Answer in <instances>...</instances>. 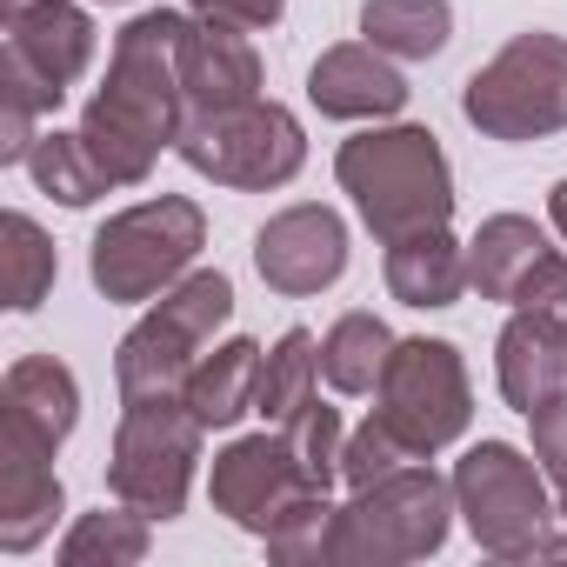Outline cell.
I'll return each instance as SVG.
<instances>
[{
	"label": "cell",
	"instance_id": "cell-1",
	"mask_svg": "<svg viewBox=\"0 0 567 567\" xmlns=\"http://www.w3.org/2000/svg\"><path fill=\"white\" fill-rule=\"evenodd\" d=\"M187 34H194V21L174 14V8L134 14L114 34L107 81L81 107V141L107 167L114 187H141L154 174V161L187 127V87H181V48H187Z\"/></svg>",
	"mask_w": 567,
	"mask_h": 567
},
{
	"label": "cell",
	"instance_id": "cell-2",
	"mask_svg": "<svg viewBox=\"0 0 567 567\" xmlns=\"http://www.w3.org/2000/svg\"><path fill=\"white\" fill-rule=\"evenodd\" d=\"M334 181L381 247L454 220V167H447L434 127H414V121L361 127L354 141H341Z\"/></svg>",
	"mask_w": 567,
	"mask_h": 567
},
{
	"label": "cell",
	"instance_id": "cell-3",
	"mask_svg": "<svg viewBox=\"0 0 567 567\" xmlns=\"http://www.w3.org/2000/svg\"><path fill=\"white\" fill-rule=\"evenodd\" d=\"M234 321V280L220 267H194L181 274L161 301H147V315L121 334L114 348V388L121 408L134 401H181L194 361L214 348V334Z\"/></svg>",
	"mask_w": 567,
	"mask_h": 567
},
{
	"label": "cell",
	"instance_id": "cell-4",
	"mask_svg": "<svg viewBox=\"0 0 567 567\" xmlns=\"http://www.w3.org/2000/svg\"><path fill=\"white\" fill-rule=\"evenodd\" d=\"M207 247V214L187 194H154L121 214H107L87 240V280L114 308H147L161 301L181 274H194Z\"/></svg>",
	"mask_w": 567,
	"mask_h": 567
},
{
	"label": "cell",
	"instance_id": "cell-5",
	"mask_svg": "<svg viewBox=\"0 0 567 567\" xmlns=\"http://www.w3.org/2000/svg\"><path fill=\"white\" fill-rule=\"evenodd\" d=\"M454 481L427 461H408L381 474L374 487H354V501L334 520V567H414L434 560L454 534Z\"/></svg>",
	"mask_w": 567,
	"mask_h": 567
},
{
	"label": "cell",
	"instance_id": "cell-6",
	"mask_svg": "<svg viewBox=\"0 0 567 567\" xmlns=\"http://www.w3.org/2000/svg\"><path fill=\"white\" fill-rule=\"evenodd\" d=\"M174 154L214 187L274 194L308 167V127L280 101H247V107H220V114H187Z\"/></svg>",
	"mask_w": 567,
	"mask_h": 567
},
{
	"label": "cell",
	"instance_id": "cell-7",
	"mask_svg": "<svg viewBox=\"0 0 567 567\" xmlns=\"http://www.w3.org/2000/svg\"><path fill=\"white\" fill-rule=\"evenodd\" d=\"M447 481H454V507H461L474 547L494 560H534L547 527L560 520V507L547 501L540 461L520 454L514 441H474Z\"/></svg>",
	"mask_w": 567,
	"mask_h": 567
},
{
	"label": "cell",
	"instance_id": "cell-8",
	"mask_svg": "<svg viewBox=\"0 0 567 567\" xmlns=\"http://www.w3.org/2000/svg\"><path fill=\"white\" fill-rule=\"evenodd\" d=\"M461 114L467 127H481L487 141H554L567 134V41L560 34H514L487 68L467 74L461 87Z\"/></svg>",
	"mask_w": 567,
	"mask_h": 567
},
{
	"label": "cell",
	"instance_id": "cell-9",
	"mask_svg": "<svg viewBox=\"0 0 567 567\" xmlns=\"http://www.w3.org/2000/svg\"><path fill=\"white\" fill-rule=\"evenodd\" d=\"M200 414L187 401H134L121 408L114 454H107V494L141 507L147 520H181L194 474H200Z\"/></svg>",
	"mask_w": 567,
	"mask_h": 567
},
{
	"label": "cell",
	"instance_id": "cell-10",
	"mask_svg": "<svg viewBox=\"0 0 567 567\" xmlns=\"http://www.w3.org/2000/svg\"><path fill=\"white\" fill-rule=\"evenodd\" d=\"M374 414L421 454L434 461L441 447H454L474 427V388H467V361L454 341H394L381 388H374Z\"/></svg>",
	"mask_w": 567,
	"mask_h": 567
},
{
	"label": "cell",
	"instance_id": "cell-11",
	"mask_svg": "<svg viewBox=\"0 0 567 567\" xmlns=\"http://www.w3.org/2000/svg\"><path fill=\"white\" fill-rule=\"evenodd\" d=\"M101 54V28L87 0H21L8 14V48H0V94L28 101L34 114H61L74 81H87Z\"/></svg>",
	"mask_w": 567,
	"mask_h": 567
},
{
	"label": "cell",
	"instance_id": "cell-12",
	"mask_svg": "<svg viewBox=\"0 0 567 567\" xmlns=\"http://www.w3.org/2000/svg\"><path fill=\"white\" fill-rule=\"evenodd\" d=\"M301 494H328V487H315L308 474H301V461H295V447H288V434H234L220 454H214V467H207V501H214V514H227L240 534H267L280 514H288Z\"/></svg>",
	"mask_w": 567,
	"mask_h": 567
},
{
	"label": "cell",
	"instance_id": "cell-13",
	"mask_svg": "<svg viewBox=\"0 0 567 567\" xmlns=\"http://www.w3.org/2000/svg\"><path fill=\"white\" fill-rule=\"evenodd\" d=\"M254 274L267 280L274 295H288V301L328 295L334 280L348 274V220L334 207H321V200L280 207L254 234Z\"/></svg>",
	"mask_w": 567,
	"mask_h": 567
},
{
	"label": "cell",
	"instance_id": "cell-14",
	"mask_svg": "<svg viewBox=\"0 0 567 567\" xmlns=\"http://www.w3.org/2000/svg\"><path fill=\"white\" fill-rule=\"evenodd\" d=\"M81 427V381L54 354H21L0 381V441H21L34 454H61Z\"/></svg>",
	"mask_w": 567,
	"mask_h": 567
},
{
	"label": "cell",
	"instance_id": "cell-15",
	"mask_svg": "<svg viewBox=\"0 0 567 567\" xmlns=\"http://www.w3.org/2000/svg\"><path fill=\"white\" fill-rule=\"evenodd\" d=\"M408 74L394 68V54L368 48V41H341L308 68V101L328 121H394L408 107Z\"/></svg>",
	"mask_w": 567,
	"mask_h": 567
},
{
	"label": "cell",
	"instance_id": "cell-16",
	"mask_svg": "<svg viewBox=\"0 0 567 567\" xmlns=\"http://www.w3.org/2000/svg\"><path fill=\"white\" fill-rule=\"evenodd\" d=\"M181 87H187V114H220V107L260 101L254 41L240 28H227V21H194V34L181 48Z\"/></svg>",
	"mask_w": 567,
	"mask_h": 567
},
{
	"label": "cell",
	"instance_id": "cell-17",
	"mask_svg": "<svg viewBox=\"0 0 567 567\" xmlns=\"http://www.w3.org/2000/svg\"><path fill=\"white\" fill-rule=\"evenodd\" d=\"M494 381L514 414H540L547 401H560L567 394V328L514 308V321L494 341Z\"/></svg>",
	"mask_w": 567,
	"mask_h": 567
},
{
	"label": "cell",
	"instance_id": "cell-18",
	"mask_svg": "<svg viewBox=\"0 0 567 567\" xmlns=\"http://www.w3.org/2000/svg\"><path fill=\"white\" fill-rule=\"evenodd\" d=\"M68 514V487L54 474V454H34L21 441H0V554H34Z\"/></svg>",
	"mask_w": 567,
	"mask_h": 567
},
{
	"label": "cell",
	"instance_id": "cell-19",
	"mask_svg": "<svg viewBox=\"0 0 567 567\" xmlns=\"http://www.w3.org/2000/svg\"><path fill=\"white\" fill-rule=\"evenodd\" d=\"M260 361H267V348L260 341H247V334H234V341H214L200 361H194V374H187V408L200 414V427L207 434H227V427H240L254 408H260Z\"/></svg>",
	"mask_w": 567,
	"mask_h": 567
},
{
	"label": "cell",
	"instance_id": "cell-20",
	"mask_svg": "<svg viewBox=\"0 0 567 567\" xmlns=\"http://www.w3.org/2000/svg\"><path fill=\"white\" fill-rule=\"evenodd\" d=\"M388 295L401 308H454L467 295V240L447 227L388 240Z\"/></svg>",
	"mask_w": 567,
	"mask_h": 567
},
{
	"label": "cell",
	"instance_id": "cell-21",
	"mask_svg": "<svg viewBox=\"0 0 567 567\" xmlns=\"http://www.w3.org/2000/svg\"><path fill=\"white\" fill-rule=\"evenodd\" d=\"M540 254H547V234H540L527 214H487V220L474 227V240H467V288H474L481 301L514 308L520 280L534 274Z\"/></svg>",
	"mask_w": 567,
	"mask_h": 567
},
{
	"label": "cell",
	"instance_id": "cell-22",
	"mask_svg": "<svg viewBox=\"0 0 567 567\" xmlns=\"http://www.w3.org/2000/svg\"><path fill=\"white\" fill-rule=\"evenodd\" d=\"M388 354H394V328L381 321V315H341L328 334H321V381L334 388V394H374L381 388V368H388Z\"/></svg>",
	"mask_w": 567,
	"mask_h": 567
},
{
	"label": "cell",
	"instance_id": "cell-23",
	"mask_svg": "<svg viewBox=\"0 0 567 567\" xmlns=\"http://www.w3.org/2000/svg\"><path fill=\"white\" fill-rule=\"evenodd\" d=\"M361 34H368V48H381L394 61H434L454 41V8L447 0H368Z\"/></svg>",
	"mask_w": 567,
	"mask_h": 567
},
{
	"label": "cell",
	"instance_id": "cell-24",
	"mask_svg": "<svg viewBox=\"0 0 567 567\" xmlns=\"http://www.w3.org/2000/svg\"><path fill=\"white\" fill-rule=\"evenodd\" d=\"M154 547V520L141 507H94L61 534V567H141Z\"/></svg>",
	"mask_w": 567,
	"mask_h": 567
},
{
	"label": "cell",
	"instance_id": "cell-25",
	"mask_svg": "<svg viewBox=\"0 0 567 567\" xmlns=\"http://www.w3.org/2000/svg\"><path fill=\"white\" fill-rule=\"evenodd\" d=\"M315 381H321V341L308 328H288L267 348V361H260V408L254 414L267 427H288L315 401Z\"/></svg>",
	"mask_w": 567,
	"mask_h": 567
},
{
	"label": "cell",
	"instance_id": "cell-26",
	"mask_svg": "<svg viewBox=\"0 0 567 567\" xmlns=\"http://www.w3.org/2000/svg\"><path fill=\"white\" fill-rule=\"evenodd\" d=\"M28 174H34V187H41L48 200H61V207H94V200L114 187V181H107V167L87 154L81 127H74V134L48 127V134L34 141V154H28Z\"/></svg>",
	"mask_w": 567,
	"mask_h": 567
},
{
	"label": "cell",
	"instance_id": "cell-27",
	"mask_svg": "<svg viewBox=\"0 0 567 567\" xmlns=\"http://www.w3.org/2000/svg\"><path fill=\"white\" fill-rule=\"evenodd\" d=\"M0 240H8V308L34 315L54 295V280H61V254H54L48 227L34 214H21V207L0 220Z\"/></svg>",
	"mask_w": 567,
	"mask_h": 567
},
{
	"label": "cell",
	"instance_id": "cell-28",
	"mask_svg": "<svg viewBox=\"0 0 567 567\" xmlns=\"http://www.w3.org/2000/svg\"><path fill=\"white\" fill-rule=\"evenodd\" d=\"M334 520H341V507L328 494H301L288 514L260 534V547L280 567H334Z\"/></svg>",
	"mask_w": 567,
	"mask_h": 567
},
{
	"label": "cell",
	"instance_id": "cell-29",
	"mask_svg": "<svg viewBox=\"0 0 567 567\" xmlns=\"http://www.w3.org/2000/svg\"><path fill=\"white\" fill-rule=\"evenodd\" d=\"M288 447H295V461H301V474L315 481V487H334L341 481V454H348V427H341V408H328V401H308L288 427Z\"/></svg>",
	"mask_w": 567,
	"mask_h": 567
},
{
	"label": "cell",
	"instance_id": "cell-30",
	"mask_svg": "<svg viewBox=\"0 0 567 567\" xmlns=\"http://www.w3.org/2000/svg\"><path fill=\"white\" fill-rule=\"evenodd\" d=\"M408 461H421L381 414H368L354 434H348V454H341V481L348 487H374L381 474H394V467H408Z\"/></svg>",
	"mask_w": 567,
	"mask_h": 567
},
{
	"label": "cell",
	"instance_id": "cell-31",
	"mask_svg": "<svg viewBox=\"0 0 567 567\" xmlns=\"http://www.w3.org/2000/svg\"><path fill=\"white\" fill-rule=\"evenodd\" d=\"M514 308H520V315H540V321H554V328H567V254H560V247H547V254L534 260V274L520 280Z\"/></svg>",
	"mask_w": 567,
	"mask_h": 567
},
{
	"label": "cell",
	"instance_id": "cell-32",
	"mask_svg": "<svg viewBox=\"0 0 567 567\" xmlns=\"http://www.w3.org/2000/svg\"><path fill=\"white\" fill-rule=\"evenodd\" d=\"M534 421V461H540V474H547V487L554 494H567V394L560 401H547L540 414H527Z\"/></svg>",
	"mask_w": 567,
	"mask_h": 567
},
{
	"label": "cell",
	"instance_id": "cell-33",
	"mask_svg": "<svg viewBox=\"0 0 567 567\" xmlns=\"http://www.w3.org/2000/svg\"><path fill=\"white\" fill-rule=\"evenodd\" d=\"M187 8H194L200 21H227V28H240V34H267V28H280L288 0H187Z\"/></svg>",
	"mask_w": 567,
	"mask_h": 567
},
{
	"label": "cell",
	"instance_id": "cell-34",
	"mask_svg": "<svg viewBox=\"0 0 567 567\" xmlns=\"http://www.w3.org/2000/svg\"><path fill=\"white\" fill-rule=\"evenodd\" d=\"M41 121H48V114H34L28 101H8V94H0V167H28V154H34V141H41Z\"/></svg>",
	"mask_w": 567,
	"mask_h": 567
},
{
	"label": "cell",
	"instance_id": "cell-35",
	"mask_svg": "<svg viewBox=\"0 0 567 567\" xmlns=\"http://www.w3.org/2000/svg\"><path fill=\"white\" fill-rule=\"evenodd\" d=\"M547 220H554V234L567 240V181H554V194H547Z\"/></svg>",
	"mask_w": 567,
	"mask_h": 567
},
{
	"label": "cell",
	"instance_id": "cell-36",
	"mask_svg": "<svg viewBox=\"0 0 567 567\" xmlns=\"http://www.w3.org/2000/svg\"><path fill=\"white\" fill-rule=\"evenodd\" d=\"M560 520H567V494H560Z\"/></svg>",
	"mask_w": 567,
	"mask_h": 567
},
{
	"label": "cell",
	"instance_id": "cell-37",
	"mask_svg": "<svg viewBox=\"0 0 567 567\" xmlns=\"http://www.w3.org/2000/svg\"><path fill=\"white\" fill-rule=\"evenodd\" d=\"M107 8H127V0H107Z\"/></svg>",
	"mask_w": 567,
	"mask_h": 567
}]
</instances>
